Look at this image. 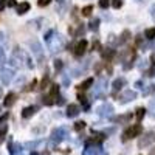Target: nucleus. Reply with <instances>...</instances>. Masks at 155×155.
<instances>
[{
    "label": "nucleus",
    "instance_id": "nucleus-28",
    "mask_svg": "<svg viewBox=\"0 0 155 155\" xmlns=\"http://www.w3.org/2000/svg\"><path fill=\"white\" fill-rule=\"evenodd\" d=\"M50 84V78H48V74H45L44 76V79H42V82H41V90H45V87Z\"/></svg>",
    "mask_w": 155,
    "mask_h": 155
},
{
    "label": "nucleus",
    "instance_id": "nucleus-18",
    "mask_svg": "<svg viewBox=\"0 0 155 155\" xmlns=\"http://www.w3.org/2000/svg\"><path fill=\"white\" fill-rule=\"evenodd\" d=\"M130 120H132V113H126V115L118 116V118H113V121H116V123H129Z\"/></svg>",
    "mask_w": 155,
    "mask_h": 155
},
{
    "label": "nucleus",
    "instance_id": "nucleus-43",
    "mask_svg": "<svg viewBox=\"0 0 155 155\" xmlns=\"http://www.w3.org/2000/svg\"><path fill=\"white\" fill-rule=\"evenodd\" d=\"M0 45H3L5 47V34L0 31Z\"/></svg>",
    "mask_w": 155,
    "mask_h": 155
},
{
    "label": "nucleus",
    "instance_id": "nucleus-4",
    "mask_svg": "<svg viewBox=\"0 0 155 155\" xmlns=\"http://www.w3.org/2000/svg\"><path fill=\"white\" fill-rule=\"evenodd\" d=\"M107 90V79L106 78H99L95 84V92H93V96H101L104 95V92Z\"/></svg>",
    "mask_w": 155,
    "mask_h": 155
},
{
    "label": "nucleus",
    "instance_id": "nucleus-48",
    "mask_svg": "<svg viewBox=\"0 0 155 155\" xmlns=\"http://www.w3.org/2000/svg\"><path fill=\"white\" fill-rule=\"evenodd\" d=\"M106 70H107V73H109V74H110V73H112V65H109V67H107V65H106Z\"/></svg>",
    "mask_w": 155,
    "mask_h": 155
},
{
    "label": "nucleus",
    "instance_id": "nucleus-6",
    "mask_svg": "<svg viewBox=\"0 0 155 155\" xmlns=\"http://www.w3.org/2000/svg\"><path fill=\"white\" fill-rule=\"evenodd\" d=\"M155 141V132H147L143 138L138 141V147H146L149 144H152Z\"/></svg>",
    "mask_w": 155,
    "mask_h": 155
},
{
    "label": "nucleus",
    "instance_id": "nucleus-38",
    "mask_svg": "<svg viewBox=\"0 0 155 155\" xmlns=\"http://www.w3.org/2000/svg\"><path fill=\"white\" fill-rule=\"evenodd\" d=\"M8 6V0H0V11H3Z\"/></svg>",
    "mask_w": 155,
    "mask_h": 155
},
{
    "label": "nucleus",
    "instance_id": "nucleus-27",
    "mask_svg": "<svg viewBox=\"0 0 155 155\" xmlns=\"http://www.w3.org/2000/svg\"><path fill=\"white\" fill-rule=\"evenodd\" d=\"M92 11H93V6L92 5H87L82 8V16H90L92 14Z\"/></svg>",
    "mask_w": 155,
    "mask_h": 155
},
{
    "label": "nucleus",
    "instance_id": "nucleus-41",
    "mask_svg": "<svg viewBox=\"0 0 155 155\" xmlns=\"http://www.w3.org/2000/svg\"><path fill=\"white\" fill-rule=\"evenodd\" d=\"M78 99H79L82 104H87V98H85L84 95H78Z\"/></svg>",
    "mask_w": 155,
    "mask_h": 155
},
{
    "label": "nucleus",
    "instance_id": "nucleus-5",
    "mask_svg": "<svg viewBox=\"0 0 155 155\" xmlns=\"http://www.w3.org/2000/svg\"><path fill=\"white\" fill-rule=\"evenodd\" d=\"M134 99H137V92H135V90H124V92L120 95V98H118V101L121 102V104L130 102Z\"/></svg>",
    "mask_w": 155,
    "mask_h": 155
},
{
    "label": "nucleus",
    "instance_id": "nucleus-15",
    "mask_svg": "<svg viewBox=\"0 0 155 155\" xmlns=\"http://www.w3.org/2000/svg\"><path fill=\"white\" fill-rule=\"evenodd\" d=\"M130 31L129 30H124L123 33H121V36H120V39H118V44L120 45H123V44H126V42H129V39H130Z\"/></svg>",
    "mask_w": 155,
    "mask_h": 155
},
{
    "label": "nucleus",
    "instance_id": "nucleus-42",
    "mask_svg": "<svg viewBox=\"0 0 155 155\" xmlns=\"http://www.w3.org/2000/svg\"><path fill=\"white\" fill-rule=\"evenodd\" d=\"M92 48H93V50H101V44H99L98 41H95L93 45H92Z\"/></svg>",
    "mask_w": 155,
    "mask_h": 155
},
{
    "label": "nucleus",
    "instance_id": "nucleus-13",
    "mask_svg": "<svg viewBox=\"0 0 155 155\" xmlns=\"http://www.w3.org/2000/svg\"><path fill=\"white\" fill-rule=\"evenodd\" d=\"M56 2H58V11L61 12V14H62V12H65L68 8H70V0H56Z\"/></svg>",
    "mask_w": 155,
    "mask_h": 155
},
{
    "label": "nucleus",
    "instance_id": "nucleus-26",
    "mask_svg": "<svg viewBox=\"0 0 155 155\" xmlns=\"http://www.w3.org/2000/svg\"><path fill=\"white\" fill-rule=\"evenodd\" d=\"M58 93H59V85H58V84H53V85H51V90H50V96L53 98V96H56Z\"/></svg>",
    "mask_w": 155,
    "mask_h": 155
},
{
    "label": "nucleus",
    "instance_id": "nucleus-19",
    "mask_svg": "<svg viewBox=\"0 0 155 155\" xmlns=\"http://www.w3.org/2000/svg\"><path fill=\"white\" fill-rule=\"evenodd\" d=\"M92 85H93V78H88V79H85L82 84H79V87H78V88H79V90H87V88H90Z\"/></svg>",
    "mask_w": 155,
    "mask_h": 155
},
{
    "label": "nucleus",
    "instance_id": "nucleus-36",
    "mask_svg": "<svg viewBox=\"0 0 155 155\" xmlns=\"http://www.w3.org/2000/svg\"><path fill=\"white\" fill-rule=\"evenodd\" d=\"M50 2H51V0H39V2H37V5L39 6H47V5H50Z\"/></svg>",
    "mask_w": 155,
    "mask_h": 155
},
{
    "label": "nucleus",
    "instance_id": "nucleus-50",
    "mask_svg": "<svg viewBox=\"0 0 155 155\" xmlns=\"http://www.w3.org/2000/svg\"><path fill=\"white\" fill-rule=\"evenodd\" d=\"M149 155H155V147H153V149L150 150V153H149Z\"/></svg>",
    "mask_w": 155,
    "mask_h": 155
},
{
    "label": "nucleus",
    "instance_id": "nucleus-44",
    "mask_svg": "<svg viewBox=\"0 0 155 155\" xmlns=\"http://www.w3.org/2000/svg\"><path fill=\"white\" fill-rule=\"evenodd\" d=\"M109 42H110V44H115V42H118V41L115 39V36H113V34H110V36H109Z\"/></svg>",
    "mask_w": 155,
    "mask_h": 155
},
{
    "label": "nucleus",
    "instance_id": "nucleus-7",
    "mask_svg": "<svg viewBox=\"0 0 155 155\" xmlns=\"http://www.w3.org/2000/svg\"><path fill=\"white\" fill-rule=\"evenodd\" d=\"M87 41L85 39H82V41H79L76 44V47H74V50H73V54L76 56V58H81L84 53H85V50H87Z\"/></svg>",
    "mask_w": 155,
    "mask_h": 155
},
{
    "label": "nucleus",
    "instance_id": "nucleus-11",
    "mask_svg": "<svg viewBox=\"0 0 155 155\" xmlns=\"http://www.w3.org/2000/svg\"><path fill=\"white\" fill-rule=\"evenodd\" d=\"M65 135H67V129L59 127V129H54V130H53V135H51V137H53L54 141H61Z\"/></svg>",
    "mask_w": 155,
    "mask_h": 155
},
{
    "label": "nucleus",
    "instance_id": "nucleus-20",
    "mask_svg": "<svg viewBox=\"0 0 155 155\" xmlns=\"http://www.w3.org/2000/svg\"><path fill=\"white\" fill-rule=\"evenodd\" d=\"M124 84H126V79H123V78H120V79H115V82H113V90H115V92H118L120 88H123Z\"/></svg>",
    "mask_w": 155,
    "mask_h": 155
},
{
    "label": "nucleus",
    "instance_id": "nucleus-3",
    "mask_svg": "<svg viewBox=\"0 0 155 155\" xmlns=\"http://www.w3.org/2000/svg\"><path fill=\"white\" fill-rule=\"evenodd\" d=\"M12 76H14V71L12 68H8V67H0V81H2L3 85H8L11 81H12Z\"/></svg>",
    "mask_w": 155,
    "mask_h": 155
},
{
    "label": "nucleus",
    "instance_id": "nucleus-29",
    "mask_svg": "<svg viewBox=\"0 0 155 155\" xmlns=\"http://www.w3.org/2000/svg\"><path fill=\"white\" fill-rule=\"evenodd\" d=\"M84 127H85V123H84V121H78V123L74 124V130H76V132H81Z\"/></svg>",
    "mask_w": 155,
    "mask_h": 155
},
{
    "label": "nucleus",
    "instance_id": "nucleus-51",
    "mask_svg": "<svg viewBox=\"0 0 155 155\" xmlns=\"http://www.w3.org/2000/svg\"><path fill=\"white\" fill-rule=\"evenodd\" d=\"M2 95H3V90H2V87H0V98H2Z\"/></svg>",
    "mask_w": 155,
    "mask_h": 155
},
{
    "label": "nucleus",
    "instance_id": "nucleus-10",
    "mask_svg": "<svg viewBox=\"0 0 155 155\" xmlns=\"http://www.w3.org/2000/svg\"><path fill=\"white\" fill-rule=\"evenodd\" d=\"M79 112H81V109H79L78 104H70L67 107V116H68V118H74V116L79 115Z\"/></svg>",
    "mask_w": 155,
    "mask_h": 155
},
{
    "label": "nucleus",
    "instance_id": "nucleus-16",
    "mask_svg": "<svg viewBox=\"0 0 155 155\" xmlns=\"http://www.w3.org/2000/svg\"><path fill=\"white\" fill-rule=\"evenodd\" d=\"M101 56H102V59L110 61V59L115 56V50H112V48H104V50L101 51Z\"/></svg>",
    "mask_w": 155,
    "mask_h": 155
},
{
    "label": "nucleus",
    "instance_id": "nucleus-30",
    "mask_svg": "<svg viewBox=\"0 0 155 155\" xmlns=\"http://www.w3.org/2000/svg\"><path fill=\"white\" fill-rule=\"evenodd\" d=\"M42 101H44V104H45V106H53V98H51L50 95L44 96V98H42Z\"/></svg>",
    "mask_w": 155,
    "mask_h": 155
},
{
    "label": "nucleus",
    "instance_id": "nucleus-24",
    "mask_svg": "<svg viewBox=\"0 0 155 155\" xmlns=\"http://www.w3.org/2000/svg\"><path fill=\"white\" fill-rule=\"evenodd\" d=\"M144 36H146V37L149 39V41H152V39H155V28H149V30H146Z\"/></svg>",
    "mask_w": 155,
    "mask_h": 155
},
{
    "label": "nucleus",
    "instance_id": "nucleus-31",
    "mask_svg": "<svg viewBox=\"0 0 155 155\" xmlns=\"http://www.w3.org/2000/svg\"><path fill=\"white\" fill-rule=\"evenodd\" d=\"M112 6L115 8V9H120L121 6H123V0H112Z\"/></svg>",
    "mask_w": 155,
    "mask_h": 155
},
{
    "label": "nucleus",
    "instance_id": "nucleus-22",
    "mask_svg": "<svg viewBox=\"0 0 155 155\" xmlns=\"http://www.w3.org/2000/svg\"><path fill=\"white\" fill-rule=\"evenodd\" d=\"M6 62V56H5V47L0 45V67H3Z\"/></svg>",
    "mask_w": 155,
    "mask_h": 155
},
{
    "label": "nucleus",
    "instance_id": "nucleus-12",
    "mask_svg": "<svg viewBox=\"0 0 155 155\" xmlns=\"http://www.w3.org/2000/svg\"><path fill=\"white\" fill-rule=\"evenodd\" d=\"M30 45H31V48H33V53H34L39 59H42V45L39 44L37 41H31Z\"/></svg>",
    "mask_w": 155,
    "mask_h": 155
},
{
    "label": "nucleus",
    "instance_id": "nucleus-8",
    "mask_svg": "<svg viewBox=\"0 0 155 155\" xmlns=\"http://www.w3.org/2000/svg\"><path fill=\"white\" fill-rule=\"evenodd\" d=\"M112 112H113V106L109 104V102H104L102 106H99V107L96 109V113H98L99 116H110Z\"/></svg>",
    "mask_w": 155,
    "mask_h": 155
},
{
    "label": "nucleus",
    "instance_id": "nucleus-33",
    "mask_svg": "<svg viewBox=\"0 0 155 155\" xmlns=\"http://www.w3.org/2000/svg\"><path fill=\"white\" fill-rule=\"evenodd\" d=\"M84 33H85V27H84V23H82V25H79V28L74 31V36H81V34H84Z\"/></svg>",
    "mask_w": 155,
    "mask_h": 155
},
{
    "label": "nucleus",
    "instance_id": "nucleus-45",
    "mask_svg": "<svg viewBox=\"0 0 155 155\" xmlns=\"http://www.w3.org/2000/svg\"><path fill=\"white\" fill-rule=\"evenodd\" d=\"M135 85H137L138 88H143V90H144V87H143V81H138V82H135Z\"/></svg>",
    "mask_w": 155,
    "mask_h": 155
},
{
    "label": "nucleus",
    "instance_id": "nucleus-23",
    "mask_svg": "<svg viewBox=\"0 0 155 155\" xmlns=\"http://www.w3.org/2000/svg\"><path fill=\"white\" fill-rule=\"evenodd\" d=\"M88 25H90L88 28L92 30V31H96V30H98V27H99V19H92Z\"/></svg>",
    "mask_w": 155,
    "mask_h": 155
},
{
    "label": "nucleus",
    "instance_id": "nucleus-32",
    "mask_svg": "<svg viewBox=\"0 0 155 155\" xmlns=\"http://www.w3.org/2000/svg\"><path fill=\"white\" fill-rule=\"evenodd\" d=\"M109 5H110V0H99V6H101L102 9H107Z\"/></svg>",
    "mask_w": 155,
    "mask_h": 155
},
{
    "label": "nucleus",
    "instance_id": "nucleus-39",
    "mask_svg": "<svg viewBox=\"0 0 155 155\" xmlns=\"http://www.w3.org/2000/svg\"><path fill=\"white\" fill-rule=\"evenodd\" d=\"M8 116H9V113H8V112H6V113H3L2 116H0V124H3V123L8 120Z\"/></svg>",
    "mask_w": 155,
    "mask_h": 155
},
{
    "label": "nucleus",
    "instance_id": "nucleus-46",
    "mask_svg": "<svg viewBox=\"0 0 155 155\" xmlns=\"http://www.w3.org/2000/svg\"><path fill=\"white\" fill-rule=\"evenodd\" d=\"M8 6H16V0H8Z\"/></svg>",
    "mask_w": 155,
    "mask_h": 155
},
{
    "label": "nucleus",
    "instance_id": "nucleus-47",
    "mask_svg": "<svg viewBox=\"0 0 155 155\" xmlns=\"http://www.w3.org/2000/svg\"><path fill=\"white\" fill-rule=\"evenodd\" d=\"M150 12H152V17L155 19V5H153V6L150 8Z\"/></svg>",
    "mask_w": 155,
    "mask_h": 155
},
{
    "label": "nucleus",
    "instance_id": "nucleus-17",
    "mask_svg": "<svg viewBox=\"0 0 155 155\" xmlns=\"http://www.w3.org/2000/svg\"><path fill=\"white\" fill-rule=\"evenodd\" d=\"M30 11V3L28 2H22L20 5H17V14H25Z\"/></svg>",
    "mask_w": 155,
    "mask_h": 155
},
{
    "label": "nucleus",
    "instance_id": "nucleus-9",
    "mask_svg": "<svg viewBox=\"0 0 155 155\" xmlns=\"http://www.w3.org/2000/svg\"><path fill=\"white\" fill-rule=\"evenodd\" d=\"M16 99H17V95H16V93H8V95L5 96V99H3V106H5L6 109L12 107V106L16 104Z\"/></svg>",
    "mask_w": 155,
    "mask_h": 155
},
{
    "label": "nucleus",
    "instance_id": "nucleus-14",
    "mask_svg": "<svg viewBox=\"0 0 155 155\" xmlns=\"http://www.w3.org/2000/svg\"><path fill=\"white\" fill-rule=\"evenodd\" d=\"M36 110H37V107H34V106H28V107H25L23 110H22V118H30V116H33L34 113H36Z\"/></svg>",
    "mask_w": 155,
    "mask_h": 155
},
{
    "label": "nucleus",
    "instance_id": "nucleus-21",
    "mask_svg": "<svg viewBox=\"0 0 155 155\" xmlns=\"http://www.w3.org/2000/svg\"><path fill=\"white\" fill-rule=\"evenodd\" d=\"M146 112H147V110H146L144 107H138V109H137V113H135L137 120H138V121L143 120V118H144V115H146Z\"/></svg>",
    "mask_w": 155,
    "mask_h": 155
},
{
    "label": "nucleus",
    "instance_id": "nucleus-37",
    "mask_svg": "<svg viewBox=\"0 0 155 155\" xmlns=\"http://www.w3.org/2000/svg\"><path fill=\"white\" fill-rule=\"evenodd\" d=\"M36 85H37V81H36V79H33V82L27 87V90H28V92H31V90H34V88H36Z\"/></svg>",
    "mask_w": 155,
    "mask_h": 155
},
{
    "label": "nucleus",
    "instance_id": "nucleus-2",
    "mask_svg": "<svg viewBox=\"0 0 155 155\" xmlns=\"http://www.w3.org/2000/svg\"><path fill=\"white\" fill-rule=\"evenodd\" d=\"M141 132H143V127H141L140 124H134L132 127H129L127 130L123 134V141H127L130 138H135L138 135H141Z\"/></svg>",
    "mask_w": 155,
    "mask_h": 155
},
{
    "label": "nucleus",
    "instance_id": "nucleus-34",
    "mask_svg": "<svg viewBox=\"0 0 155 155\" xmlns=\"http://www.w3.org/2000/svg\"><path fill=\"white\" fill-rule=\"evenodd\" d=\"M153 92H155V84L149 85V88H144L143 90V95H149V93H153Z\"/></svg>",
    "mask_w": 155,
    "mask_h": 155
},
{
    "label": "nucleus",
    "instance_id": "nucleus-1",
    "mask_svg": "<svg viewBox=\"0 0 155 155\" xmlns=\"http://www.w3.org/2000/svg\"><path fill=\"white\" fill-rule=\"evenodd\" d=\"M48 47H50V50L53 51V53H56V51H61L62 50V47H64V37L61 36V34H53L51 36V39L48 41Z\"/></svg>",
    "mask_w": 155,
    "mask_h": 155
},
{
    "label": "nucleus",
    "instance_id": "nucleus-40",
    "mask_svg": "<svg viewBox=\"0 0 155 155\" xmlns=\"http://www.w3.org/2000/svg\"><path fill=\"white\" fill-rule=\"evenodd\" d=\"M58 106H64V104H65V98H64V96H58Z\"/></svg>",
    "mask_w": 155,
    "mask_h": 155
},
{
    "label": "nucleus",
    "instance_id": "nucleus-25",
    "mask_svg": "<svg viewBox=\"0 0 155 155\" xmlns=\"http://www.w3.org/2000/svg\"><path fill=\"white\" fill-rule=\"evenodd\" d=\"M6 134H8V126H3L2 129H0V143H3Z\"/></svg>",
    "mask_w": 155,
    "mask_h": 155
},
{
    "label": "nucleus",
    "instance_id": "nucleus-35",
    "mask_svg": "<svg viewBox=\"0 0 155 155\" xmlns=\"http://www.w3.org/2000/svg\"><path fill=\"white\" fill-rule=\"evenodd\" d=\"M61 68H62V61H59V59H58V61H54V70H56V71H59Z\"/></svg>",
    "mask_w": 155,
    "mask_h": 155
},
{
    "label": "nucleus",
    "instance_id": "nucleus-49",
    "mask_svg": "<svg viewBox=\"0 0 155 155\" xmlns=\"http://www.w3.org/2000/svg\"><path fill=\"white\" fill-rule=\"evenodd\" d=\"M101 67H102V65H101V64H96V71H98V73H99V70H101Z\"/></svg>",
    "mask_w": 155,
    "mask_h": 155
},
{
    "label": "nucleus",
    "instance_id": "nucleus-52",
    "mask_svg": "<svg viewBox=\"0 0 155 155\" xmlns=\"http://www.w3.org/2000/svg\"><path fill=\"white\" fill-rule=\"evenodd\" d=\"M31 155H37V153H36V152H33V153H31Z\"/></svg>",
    "mask_w": 155,
    "mask_h": 155
}]
</instances>
